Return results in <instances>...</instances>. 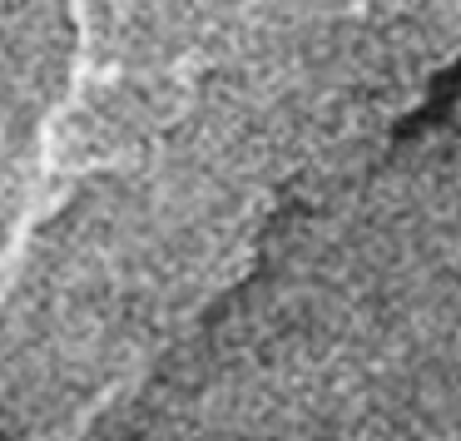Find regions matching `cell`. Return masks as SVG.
<instances>
[]
</instances>
